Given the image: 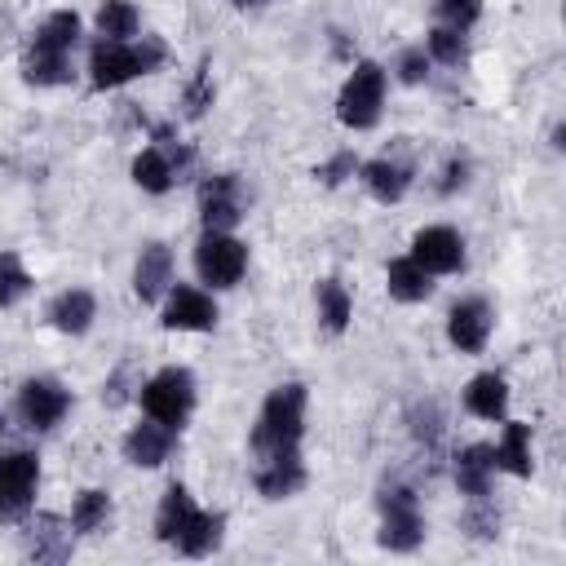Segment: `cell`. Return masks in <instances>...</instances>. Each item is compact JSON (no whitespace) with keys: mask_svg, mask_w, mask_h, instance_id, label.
<instances>
[{"mask_svg":"<svg viewBox=\"0 0 566 566\" xmlns=\"http://www.w3.org/2000/svg\"><path fill=\"white\" fill-rule=\"evenodd\" d=\"M301 429H305V385H279L261 407V420L252 429V451L256 455L292 451L301 442Z\"/></svg>","mask_w":566,"mask_h":566,"instance_id":"6da1fadb","label":"cell"},{"mask_svg":"<svg viewBox=\"0 0 566 566\" xmlns=\"http://www.w3.org/2000/svg\"><path fill=\"white\" fill-rule=\"evenodd\" d=\"M164 62V44L155 35L146 40H97L88 53V71H93V88H115L133 75H146Z\"/></svg>","mask_w":566,"mask_h":566,"instance_id":"7a4b0ae2","label":"cell"},{"mask_svg":"<svg viewBox=\"0 0 566 566\" xmlns=\"http://www.w3.org/2000/svg\"><path fill=\"white\" fill-rule=\"evenodd\" d=\"M142 407L150 420L168 424V429H181L190 407H195V376L186 367H164L159 376L146 380L142 389Z\"/></svg>","mask_w":566,"mask_h":566,"instance_id":"3957f363","label":"cell"},{"mask_svg":"<svg viewBox=\"0 0 566 566\" xmlns=\"http://www.w3.org/2000/svg\"><path fill=\"white\" fill-rule=\"evenodd\" d=\"M380 102H385V71L376 62H358L336 97V115L345 128H371L380 119Z\"/></svg>","mask_w":566,"mask_h":566,"instance_id":"277c9868","label":"cell"},{"mask_svg":"<svg viewBox=\"0 0 566 566\" xmlns=\"http://www.w3.org/2000/svg\"><path fill=\"white\" fill-rule=\"evenodd\" d=\"M424 535V522H420V504L407 486H385L380 491V544L394 548V553H411Z\"/></svg>","mask_w":566,"mask_h":566,"instance_id":"5b68a950","label":"cell"},{"mask_svg":"<svg viewBox=\"0 0 566 566\" xmlns=\"http://www.w3.org/2000/svg\"><path fill=\"white\" fill-rule=\"evenodd\" d=\"M195 270L212 287H234L248 270V248L239 239H230L226 230H208L195 248Z\"/></svg>","mask_w":566,"mask_h":566,"instance_id":"8992f818","label":"cell"},{"mask_svg":"<svg viewBox=\"0 0 566 566\" xmlns=\"http://www.w3.org/2000/svg\"><path fill=\"white\" fill-rule=\"evenodd\" d=\"M40 482V460L31 451H9L0 455V522H13L27 513L31 495Z\"/></svg>","mask_w":566,"mask_h":566,"instance_id":"52a82bcc","label":"cell"},{"mask_svg":"<svg viewBox=\"0 0 566 566\" xmlns=\"http://www.w3.org/2000/svg\"><path fill=\"white\" fill-rule=\"evenodd\" d=\"M199 217L203 230H230L243 217V186L234 172H217L199 186Z\"/></svg>","mask_w":566,"mask_h":566,"instance_id":"ba28073f","label":"cell"},{"mask_svg":"<svg viewBox=\"0 0 566 566\" xmlns=\"http://www.w3.org/2000/svg\"><path fill=\"white\" fill-rule=\"evenodd\" d=\"M411 261H420L429 274H451L464 265V243L451 226H424L411 243Z\"/></svg>","mask_w":566,"mask_h":566,"instance_id":"9c48e42d","label":"cell"},{"mask_svg":"<svg viewBox=\"0 0 566 566\" xmlns=\"http://www.w3.org/2000/svg\"><path fill=\"white\" fill-rule=\"evenodd\" d=\"M66 407H71V398L57 380H27L18 394V411L31 429H53L66 416Z\"/></svg>","mask_w":566,"mask_h":566,"instance_id":"30bf717a","label":"cell"},{"mask_svg":"<svg viewBox=\"0 0 566 566\" xmlns=\"http://www.w3.org/2000/svg\"><path fill=\"white\" fill-rule=\"evenodd\" d=\"M164 323L177 332H208L217 323V305L199 287H172L168 305H164Z\"/></svg>","mask_w":566,"mask_h":566,"instance_id":"8fae6325","label":"cell"},{"mask_svg":"<svg viewBox=\"0 0 566 566\" xmlns=\"http://www.w3.org/2000/svg\"><path fill=\"white\" fill-rule=\"evenodd\" d=\"M301 486H305V464H301L296 447H292V451H274V455H261L256 491H261L265 500H283V495H292V491H301Z\"/></svg>","mask_w":566,"mask_h":566,"instance_id":"7c38bea8","label":"cell"},{"mask_svg":"<svg viewBox=\"0 0 566 566\" xmlns=\"http://www.w3.org/2000/svg\"><path fill=\"white\" fill-rule=\"evenodd\" d=\"M447 336H451V345L455 349H464V354H478L482 345H486V336H491V305L486 301H460L455 310H451V318H447Z\"/></svg>","mask_w":566,"mask_h":566,"instance_id":"4fadbf2b","label":"cell"},{"mask_svg":"<svg viewBox=\"0 0 566 566\" xmlns=\"http://www.w3.org/2000/svg\"><path fill=\"white\" fill-rule=\"evenodd\" d=\"M168 279H172V252H168V243H146L142 256H137V270H133V292L142 301H159L164 287H168Z\"/></svg>","mask_w":566,"mask_h":566,"instance_id":"5bb4252c","label":"cell"},{"mask_svg":"<svg viewBox=\"0 0 566 566\" xmlns=\"http://www.w3.org/2000/svg\"><path fill=\"white\" fill-rule=\"evenodd\" d=\"M168 451H172V429L159 424V420L137 424V429L124 438V455H128L137 469H155V464H164Z\"/></svg>","mask_w":566,"mask_h":566,"instance_id":"9a60e30c","label":"cell"},{"mask_svg":"<svg viewBox=\"0 0 566 566\" xmlns=\"http://www.w3.org/2000/svg\"><path fill=\"white\" fill-rule=\"evenodd\" d=\"M491 473H495V447H464L455 455V486L473 500H482L491 491Z\"/></svg>","mask_w":566,"mask_h":566,"instance_id":"2e32d148","label":"cell"},{"mask_svg":"<svg viewBox=\"0 0 566 566\" xmlns=\"http://www.w3.org/2000/svg\"><path fill=\"white\" fill-rule=\"evenodd\" d=\"M27 553L35 562H62L71 553V531L62 526V517L53 513H40L31 526H27Z\"/></svg>","mask_w":566,"mask_h":566,"instance_id":"e0dca14e","label":"cell"},{"mask_svg":"<svg viewBox=\"0 0 566 566\" xmlns=\"http://www.w3.org/2000/svg\"><path fill=\"white\" fill-rule=\"evenodd\" d=\"M464 407H469L473 416H482V420H500L504 407H509V385H504V376H495V371L473 376L469 389H464Z\"/></svg>","mask_w":566,"mask_h":566,"instance_id":"ac0fdd59","label":"cell"},{"mask_svg":"<svg viewBox=\"0 0 566 566\" xmlns=\"http://www.w3.org/2000/svg\"><path fill=\"white\" fill-rule=\"evenodd\" d=\"M195 513H199V509H195V500L186 495V486H177V482H172V486L164 491V500H159V513H155V535L172 544V539H177V535H181V531L195 522Z\"/></svg>","mask_w":566,"mask_h":566,"instance_id":"d6986e66","label":"cell"},{"mask_svg":"<svg viewBox=\"0 0 566 566\" xmlns=\"http://www.w3.org/2000/svg\"><path fill=\"white\" fill-rule=\"evenodd\" d=\"M363 181H367V190H371L380 203H398V199L407 195V186H411V172H407L398 159H371V164L363 168Z\"/></svg>","mask_w":566,"mask_h":566,"instance_id":"ffe728a7","label":"cell"},{"mask_svg":"<svg viewBox=\"0 0 566 566\" xmlns=\"http://www.w3.org/2000/svg\"><path fill=\"white\" fill-rule=\"evenodd\" d=\"M93 296L84 292V287H71V292H62L53 305H49V318H53V327L57 332H66V336H80L88 323H93Z\"/></svg>","mask_w":566,"mask_h":566,"instance_id":"44dd1931","label":"cell"},{"mask_svg":"<svg viewBox=\"0 0 566 566\" xmlns=\"http://www.w3.org/2000/svg\"><path fill=\"white\" fill-rule=\"evenodd\" d=\"M495 469H509L517 478H531L535 460H531V429L526 424H517V420L504 424V438L495 447Z\"/></svg>","mask_w":566,"mask_h":566,"instance_id":"7402d4cb","label":"cell"},{"mask_svg":"<svg viewBox=\"0 0 566 566\" xmlns=\"http://www.w3.org/2000/svg\"><path fill=\"white\" fill-rule=\"evenodd\" d=\"M172 177H177V164H172V155L164 146H150V150H142L133 159V181L142 190H150V195H164L172 186Z\"/></svg>","mask_w":566,"mask_h":566,"instance_id":"603a6c76","label":"cell"},{"mask_svg":"<svg viewBox=\"0 0 566 566\" xmlns=\"http://www.w3.org/2000/svg\"><path fill=\"white\" fill-rule=\"evenodd\" d=\"M433 292V279H429V270L420 265V261H411V256H402V261H389V296L394 301H424Z\"/></svg>","mask_w":566,"mask_h":566,"instance_id":"cb8c5ba5","label":"cell"},{"mask_svg":"<svg viewBox=\"0 0 566 566\" xmlns=\"http://www.w3.org/2000/svg\"><path fill=\"white\" fill-rule=\"evenodd\" d=\"M221 531H226V517L221 513H195V522L172 539L186 557H203V553H212L217 544H221Z\"/></svg>","mask_w":566,"mask_h":566,"instance_id":"d4e9b609","label":"cell"},{"mask_svg":"<svg viewBox=\"0 0 566 566\" xmlns=\"http://www.w3.org/2000/svg\"><path fill=\"white\" fill-rule=\"evenodd\" d=\"M75 40H80V18L62 9V13H49V18L40 22L31 49H44V53H71Z\"/></svg>","mask_w":566,"mask_h":566,"instance_id":"484cf974","label":"cell"},{"mask_svg":"<svg viewBox=\"0 0 566 566\" xmlns=\"http://www.w3.org/2000/svg\"><path fill=\"white\" fill-rule=\"evenodd\" d=\"M314 296H318V318H323V327H327L332 336L345 332V327H349V310H354L345 283H340V279H323Z\"/></svg>","mask_w":566,"mask_h":566,"instance_id":"4316f807","label":"cell"},{"mask_svg":"<svg viewBox=\"0 0 566 566\" xmlns=\"http://www.w3.org/2000/svg\"><path fill=\"white\" fill-rule=\"evenodd\" d=\"M22 75H27V84H66V80H71V53H44V49H27Z\"/></svg>","mask_w":566,"mask_h":566,"instance_id":"83f0119b","label":"cell"},{"mask_svg":"<svg viewBox=\"0 0 566 566\" xmlns=\"http://www.w3.org/2000/svg\"><path fill=\"white\" fill-rule=\"evenodd\" d=\"M137 9L128 4V0H106L102 9H97V35L102 40H133L137 35Z\"/></svg>","mask_w":566,"mask_h":566,"instance_id":"f1b7e54d","label":"cell"},{"mask_svg":"<svg viewBox=\"0 0 566 566\" xmlns=\"http://www.w3.org/2000/svg\"><path fill=\"white\" fill-rule=\"evenodd\" d=\"M106 517H111V495L106 491H80V500L71 509V526L80 535H93L106 526Z\"/></svg>","mask_w":566,"mask_h":566,"instance_id":"f546056e","label":"cell"},{"mask_svg":"<svg viewBox=\"0 0 566 566\" xmlns=\"http://www.w3.org/2000/svg\"><path fill=\"white\" fill-rule=\"evenodd\" d=\"M27 292H31V274L22 270L18 252H0V310L18 305Z\"/></svg>","mask_w":566,"mask_h":566,"instance_id":"4dcf8cb0","label":"cell"},{"mask_svg":"<svg viewBox=\"0 0 566 566\" xmlns=\"http://www.w3.org/2000/svg\"><path fill=\"white\" fill-rule=\"evenodd\" d=\"M429 53L438 57V62H460L464 57V31H455V27H433L429 31Z\"/></svg>","mask_w":566,"mask_h":566,"instance_id":"1f68e13d","label":"cell"},{"mask_svg":"<svg viewBox=\"0 0 566 566\" xmlns=\"http://www.w3.org/2000/svg\"><path fill=\"white\" fill-rule=\"evenodd\" d=\"M433 9H438V18H442V27L464 31V27H473V22H478L482 0H433Z\"/></svg>","mask_w":566,"mask_h":566,"instance_id":"d6a6232c","label":"cell"},{"mask_svg":"<svg viewBox=\"0 0 566 566\" xmlns=\"http://www.w3.org/2000/svg\"><path fill=\"white\" fill-rule=\"evenodd\" d=\"M203 106H212V84H208V66H199V75L186 88V115H203Z\"/></svg>","mask_w":566,"mask_h":566,"instance_id":"836d02e7","label":"cell"},{"mask_svg":"<svg viewBox=\"0 0 566 566\" xmlns=\"http://www.w3.org/2000/svg\"><path fill=\"white\" fill-rule=\"evenodd\" d=\"M424 71H429L424 49H402V57H398V80H402V84H420Z\"/></svg>","mask_w":566,"mask_h":566,"instance_id":"e575fe53","label":"cell"},{"mask_svg":"<svg viewBox=\"0 0 566 566\" xmlns=\"http://www.w3.org/2000/svg\"><path fill=\"white\" fill-rule=\"evenodd\" d=\"M314 177H318L323 186H340L345 177H354V155H349V150H340L336 159H327L323 168H314Z\"/></svg>","mask_w":566,"mask_h":566,"instance_id":"d590c367","label":"cell"},{"mask_svg":"<svg viewBox=\"0 0 566 566\" xmlns=\"http://www.w3.org/2000/svg\"><path fill=\"white\" fill-rule=\"evenodd\" d=\"M495 526H500V513L495 509H473L469 513V531L473 535H495Z\"/></svg>","mask_w":566,"mask_h":566,"instance_id":"8d00e7d4","label":"cell"},{"mask_svg":"<svg viewBox=\"0 0 566 566\" xmlns=\"http://www.w3.org/2000/svg\"><path fill=\"white\" fill-rule=\"evenodd\" d=\"M455 186H464V164H447V181H442V190L451 195Z\"/></svg>","mask_w":566,"mask_h":566,"instance_id":"74e56055","label":"cell"},{"mask_svg":"<svg viewBox=\"0 0 566 566\" xmlns=\"http://www.w3.org/2000/svg\"><path fill=\"white\" fill-rule=\"evenodd\" d=\"M239 9H256V4H265V0H234Z\"/></svg>","mask_w":566,"mask_h":566,"instance_id":"f35d334b","label":"cell"},{"mask_svg":"<svg viewBox=\"0 0 566 566\" xmlns=\"http://www.w3.org/2000/svg\"><path fill=\"white\" fill-rule=\"evenodd\" d=\"M0 429H4V420H0Z\"/></svg>","mask_w":566,"mask_h":566,"instance_id":"ab89813d","label":"cell"}]
</instances>
